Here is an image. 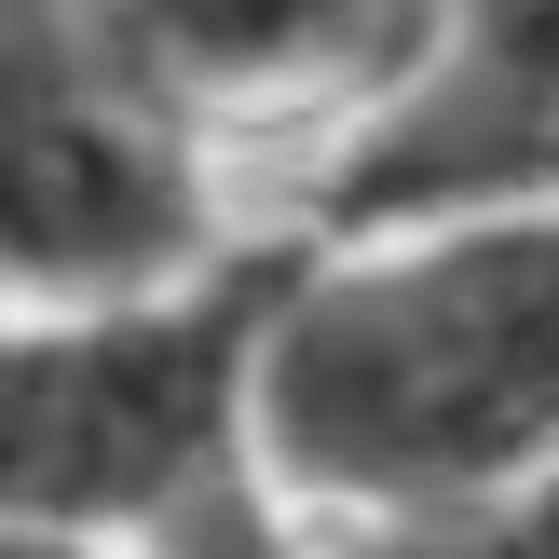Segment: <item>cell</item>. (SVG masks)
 Here are the masks:
<instances>
[{
	"label": "cell",
	"mask_w": 559,
	"mask_h": 559,
	"mask_svg": "<svg viewBox=\"0 0 559 559\" xmlns=\"http://www.w3.org/2000/svg\"><path fill=\"white\" fill-rule=\"evenodd\" d=\"M328 559H559V464L464 506H409V519H342Z\"/></svg>",
	"instance_id": "obj_6"
},
{
	"label": "cell",
	"mask_w": 559,
	"mask_h": 559,
	"mask_svg": "<svg viewBox=\"0 0 559 559\" xmlns=\"http://www.w3.org/2000/svg\"><path fill=\"white\" fill-rule=\"evenodd\" d=\"M123 559H328V533L260 478V464H246V478H218V491H191V506H164Z\"/></svg>",
	"instance_id": "obj_7"
},
{
	"label": "cell",
	"mask_w": 559,
	"mask_h": 559,
	"mask_svg": "<svg viewBox=\"0 0 559 559\" xmlns=\"http://www.w3.org/2000/svg\"><path fill=\"white\" fill-rule=\"evenodd\" d=\"M191 136L246 109H382L437 41V0H96Z\"/></svg>",
	"instance_id": "obj_5"
},
{
	"label": "cell",
	"mask_w": 559,
	"mask_h": 559,
	"mask_svg": "<svg viewBox=\"0 0 559 559\" xmlns=\"http://www.w3.org/2000/svg\"><path fill=\"white\" fill-rule=\"evenodd\" d=\"M559 191V0H437V41L409 96L355 123L342 178L314 191V233H409L464 205Z\"/></svg>",
	"instance_id": "obj_4"
},
{
	"label": "cell",
	"mask_w": 559,
	"mask_h": 559,
	"mask_svg": "<svg viewBox=\"0 0 559 559\" xmlns=\"http://www.w3.org/2000/svg\"><path fill=\"white\" fill-rule=\"evenodd\" d=\"M300 246H218L205 273L82 314H0V533L123 559L164 506L260 464V342Z\"/></svg>",
	"instance_id": "obj_2"
},
{
	"label": "cell",
	"mask_w": 559,
	"mask_h": 559,
	"mask_svg": "<svg viewBox=\"0 0 559 559\" xmlns=\"http://www.w3.org/2000/svg\"><path fill=\"white\" fill-rule=\"evenodd\" d=\"M559 464V191L300 246L260 342V478L300 519H409Z\"/></svg>",
	"instance_id": "obj_1"
},
{
	"label": "cell",
	"mask_w": 559,
	"mask_h": 559,
	"mask_svg": "<svg viewBox=\"0 0 559 559\" xmlns=\"http://www.w3.org/2000/svg\"><path fill=\"white\" fill-rule=\"evenodd\" d=\"M0 559H82V546H27V533H0Z\"/></svg>",
	"instance_id": "obj_8"
},
{
	"label": "cell",
	"mask_w": 559,
	"mask_h": 559,
	"mask_svg": "<svg viewBox=\"0 0 559 559\" xmlns=\"http://www.w3.org/2000/svg\"><path fill=\"white\" fill-rule=\"evenodd\" d=\"M205 136L136 82L96 0H0V314H82L218 260Z\"/></svg>",
	"instance_id": "obj_3"
}]
</instances>
